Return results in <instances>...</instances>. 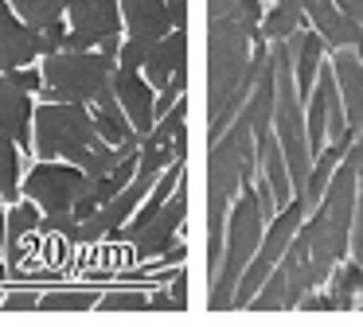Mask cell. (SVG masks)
I'll return each mask as SVG.
<instances>
[{"mask_svg": "<svg viewBox=\"0 0 363 327\" xmlns=\"http://www.w3.org/2000/svg\"><path fill=\"white\" fill-rule=\"evenodd\" d=\"M98 308L102 311H145L149 308V296L145 292H110L98 300Z\"/></svg>", "mask_w": 363, "mask_h": 327, "instance_id": "obj_22", "label": "cell"}, {"mask_svg": "<svg viewBox=\"0 0 363 327\" xmlns=\"http://www.w3.org/2000/svg\"><path fill=\"white\" fill-rule=\"evenodd\" d=\"M40 222H43V210L35 207L32 199L9 207V238H4V265H9V269H16V261H20V238L40 230Z\"/></svg>", "mask_w": 363, "mask_h": 327, "instance_id": "obj_16", "label": "cell"}, {"mask_svg": "<svg viewBox=\"0 0 363 327\" xmlns=\"http://www.w3.org/2000/svg\"><path fill=\"white\" fill-rule=\"evenodd\" d=\"M262 234H266V214H262V202H258V195H254V183H246L242 191H238L230 214H227L223 261H219V272H215V280H211V296H207V304H211L215 311L230 308L238 280H242L246 265L254 261V253H258V246H262Z\"/></svg>", "mask_w": 363, "mask_h": 327, "instance_id": "obj_1", "label": "cell"}, {"mask_svg": "<svg viewBox=\"0 0 363 327\" xmlns=\"http://www.w3.org/2000/svg\"><path fill=\"white\" fill-rule=\"evenodd\" d=\"M301 28H305V12H301L297 0H274V8L262 16V39L266 43H285Z\"/></svg>", "mask_w": 363, "mask_h": 327, "instance_id": "obj_17", "label": "cell"}, {"mask_svg": "<svg viewBox=\"0 0 363 327\" xmlns=\"http://www.w3.org/2000/svg\"><path fill=\"white\" fill-rule=\"evenodd\" d=\"M149 47L152 43H141V39H121V51H118V67L121 70H141L145 59H149Z\"/></svg>", "mask_w": 363, "mask_h": 327, "instance_id": "obj_23", "label": "cell"}, {"mask_svg": "<svg viewBox=\"0 0 363 327\" xmlns=\"http://www.w3.org/2000/svg\"><path fill=\"white\" fill-rule=\"evenodd\" d=\"M63 43H67V20H59V23H51V28L40 31L43 59H48V54H55V51H63Z\"/></svg>", "mask_w": 363, "mask_h": 327, "instance_id": "obj_25", "label": "cell"}, {"mask_svg": "<svg viewBox=\"0 0 363 327\" xmlns=\"http://www.w3.org/2000/svg\"><path fill=\"white\" fill-rule=\"evenodd\" d=\"M35 59H43L40 31H32L24 20L9 16L0 23V74H12L20 67H32Z\"/></svg>", "mask_w": 363, "mask_h": 327, "instance_id": "obj_12", "label": "cell"}, {"mask_svg": "<svg viewBox=\"0 0 363 327\" xmlns=\"http://www.w3.org/2000/svg\"><path fill=\"white\" fill-rule=\"evenodd\" d=\"M59 4H63V8H71V4H74V0H59Z\"/></svg>", "mask_w": 363, "mask_h": 327, "instance_id": "obj_31", "label": "cell"}, {"mask_svg": "<svg viewBox=\"0 0 363 327\" xmlns=\"http://www.w3.org/2000/svg\"><path fill=\"white\" fill-rule=\"evenodd\" d=\"M9 82L16 86V90H24V93H40L43 90V70L20 67V70H12V74H9Z\"/></svg>", "mask_w": 363, "mask_h": 327, "instance_id": "obj_24", "label": "cell"}, {"mask_svg": "<svg viewBox=\"0 0 363 327\" xmlns=\"http://www.w3.org/2000/svg\"><path fill=\"white\" fill-rule=\"evenodd\" d=\"M20 183H24V171H20V144L9 137H0V202H20Z\"/></svg>", "mask_w": 363, "mask_h": 327, "instance_id": "obj_19", "label": "cell"}, {"mask_svg": "<svg viewBox=\"0 0 363 327\" xmlns=\"http://www.w3.org/2000/svg\"><path fill=\"white\" fill-rule=\"evenodd\" d=\"M118 4H121V23H125L129 39L160 43L172 31V16H168L164 0H118Z\"/></svg>", "mask_w": 363, "mask_h": 327, "instance_id": "obj_11", "label": "cell"}, {"mask_svg": "<svg viewBox=\"0 0 363 327\" xmlns=\"http://www.w3.org/2000/svg\"><path fill=\"white\" fill-rule=\"evenodd\" d=\"M324 292L332 296V308L336 311H352L355 300H359V292H363V269L352 261V257L340 261L336 272L328 277V285H324Z\"/></svg>", "mask_w": 363, "mask_h": 327, "instance_id": "obj_18", "label": "cell"}, {"mask_svg": "<svg viewBox=\"0 0 363 327\" xmlns=\"http://www.w3.org/2000/svg\"><path fill=\"white\" fill-rule=\"evenodd\" d=\"M40 230H48V234H63V238H74V230H79V218H74L71 210H67V214H43Z\"/></svg>", "mask_w": 363, "mask_h": 327, "instance_id": "obj_26", "label": "cell"}, {"mask_svg": "<svg viewBox=\"0 0 363 327\" xmlns=\"http://www.w3.org/2000/svg\"><path fill=\"white\" fill-rule=\"evenodd\" d=\"M67 20H71V31H79V35H86L90 43H94V51L106 39L125 31L118 0H74V4L67 8Z\"/></svg>", "mask_w": 363, "mask_h": 327, "instance_id": "obj_7", "label": "cell"}, {"mask_svg": "<svg viewBox=\"0 0 363 327\" xmlns=\"http://www.w3.org/2000/svg\"><path fill=\"white\" fill-rule=\"evenodd\" d=\"M102 144L94 129L90 105H67V101H40L32 113V152L40 160H67L74 168L90 160Z\"/></svg>", "mask_w": 363, "mask_h": 327, "instance_id": "obj_2", "label": "cell"}, {"mask_svg": "<svg viewBox=\"0 0 363 327\" xmlns=\"http://www.w3.org/2000/svg\"><path fill=\"white\" fill-rule=\"evenodd\" d=\"M254 148H258V176L269 183V191H274L277 207L293 202L289 168H285V156H281V144H277V137H274V132H262V137L254 140Z\"/></svg>", "mask_w": 363, "mask_h": 327, "instance_id": "obj_15", "label": "cell"}, {"mask_svg": "<svg viewBox=\"0 0 363 327\" xmlns=\"http://www.w3.org/2000/svg\"><path fill=\"white\" fill-rule=\"evenodd\" d=\"M67 308H98L94 292H51L40 296V311H67Z\"/></svg>", "mask_w": 363, "mask_h": 327, "instance_id": "obj_21", "label": "cell"}, {"mask_svg": "<svg viewBox=\"0 0 363 327\" xmlns=\"http://www.w3.org/2000/svg\"><path fill=\"white\" fill-rule=\"evenodd\" d=\"M184 218H188V176L180 179V187L172 191V199L157 210V218H152V222L145 226L133 241H129L133 253L137 257H164L168 249L176 246V238H180Z\"/></svg>", "mask_w": 363, "mask_h": 327, "instance_id": "obj_5", "label": "cell"}, {"mask_svg": "<svg viewBox=\"0 0 363 327\" xmlns=\"http://www.w3.org/2000/svg\"><path fill=\"white\" fill-rule=\"evenodd\" d=\"M9 16H16V12H12V4H9V0H0V23L9 20Z\"/></svg>", "mask_w": 363, "mask_h": 327, "instance_id": "obj_29", "label": "cell"}, {"mask_svg": "<svg viewBox=\"0 0 363 327\" xmlns=\"http://www.w3.org/2000/svg\"><path fill=\"white\" fill-rule=\"evenodd\" d=\"M110 86H113V98H118L121 113L129 117V125L141 137H149L152 125H157V90L145 82L141 70H121V67L113 70Z\"/></svg>", "mask_w": 363, "mask_h": 327, "instance_id": "obj_6", "label": "cell"}, {"mask_svg": "<svg viewBox=\"0 0 363 327\" xmlns=\"http://www.w3.org/2000/svg\"><path fill=\"white\" fill-rule=\"evenodd\" d=\"M289 43H293V78H297V98H301V105H305L308 93H313V86H316V74H320V67H324V51H328V43H324L320 31H313V28H301Z\"/></svg>", "mask_w": 363, "mask_h": 327, "instance_id": "obj_14", "label": "cell"}, {"mask_svg": "<svg viewBox=\"0 0 363 327\" xmlns=\"http://www.w3.org/2000/svg\"><path fill=\"white\" fill-rule=\"evenodd\" d=\"M90 113H94V129H98V137H102V144L121 148V152H141L145 137L129 125V117L121 113L118 98H113V86L94 101V105H90Z\"/></svg>", "mask_w": 363, "mask_h": 327, "instance_id": "obj_10", "label": "cell"}, {"mask_svg": "<svg viewBox=\"0 0 363 327\" xmlns=\"http://www.w3.org/2000/svg\"><path fill=\"white\" fill-rule=\"evenodd\" d=\"M86 171L74 168L67 160H35L32 171L24 176L20 191L43 210V214H74V202H79L82 187H86Z\"/></svg>", "mask_w": 363, "mask_h": 327, "instance_id": "obj_4", "label": "cell"}, {"mask_svg": "<svg viewBox=\"0 0 363 327\" xmlns=\"http://www.w3.org/2000/svg\"><path fill=\"white\" fill-rule=\"evenodd\" d=\"M43 101H67V105H94L118 70V59L102 51H55L43 59Z\"/></svg>", "mask_w": 363, "mask_h": 327, "instance_id": "obj_3", "label": "cell"}, {"mask_svg": "<svg viewBox=\"0 0 363 327\" xmlns=\"http://www.w3.org/2000/svg\"><path fill=\"white\" fill-rule=\"evenodd\" d=\"M168 296H172V308L176 311H184L188 308V272H176V280H172V288H168Z\"/></svg>", "mask_w": 363, "mask_h": 327, "instance_id": "obj_27", "label": "cell"}, {"mask_svg": "<svg viewBox=\"0 0 363 327\" xmlns=\"http://www.w3.org/2000/svg\"><path fill=\"white\" fill-rule=\"evenodd\" d=\"M176 70H188V31L184 28H172L160 43L149 47V59H145L141 74H145V82L160 93L168 82H172Z\"/></svg>", "mask_w": 363, "mask_h": 327, "instance_id": "obj_9", "label": "cell"}, {"mask_svg": "<svg viewBox=\"0 0 363 327\" xmlns=\"http://www.w3.org/2000/svg\"><path fill=\"white\" fill-rule=\"evenodd\" d=\"M4 272H9V265H4V261H0V285H4Z\"/></svg>", "mask_w": 363, "mask_h": 327, "instance_id": "obj_30", "label": "cell"}, {"mask_svg": "<svg viewBox=\"0 0 363 327\" xmlns=\"http://www.w3.org/2000/svg\"><path fill=\"white\" fill-rule=\"evenodd\" d=\"M12 12H16V20H24L32 31H43L51 28V23H59L67 16V8L59 4V0H9Z\"/></svg>", "mask_w": 363, "mask_h": 327, "instance_id": "obj_20", "label": "cell"}, {"mask_svg": "<svg viewBox=\"0 0 363 327\" xmlns=\"http://www.w3.org/2000/svg\"><path fill=\"white\" fill-rule=\"evenodd\" d=\"M4 238H9V210L0 202V261H4Z\"/></svg>", "mask_w": 363, "mask_h": 327, "instance_id": "obj_28", "label": "cell"}, {"mask_svg": "<svg viewBox=\"0 0 363 327\" xmlns=\"http://www.w3.org/2000/svg\"><path fill=\"white\" fill-rule=\"evenodd\" d=\"M332 74H336V90L344 101V117L347 129L359 132L363 129V54L359 51H332Z\"/></svg>", "mask_w": 363, "mask_h": 327, "instance_id": "obj_8", "label": "cell"}, {"mask_svg": "<svg viewBox=\"0 0 363 327\" xmlns=\"http://www.w3.org/2000/svg\"><path fill=\"white\" fill-rule=\"evenodd\" d=\"M32 113H35L32 93L16 90L9 82V74H0V137L32 148Z\"/></svg>", "mask_w": 363, "mask_h": 327, "instance_id": "obj_13", "label": "cell"}]
</instances>
